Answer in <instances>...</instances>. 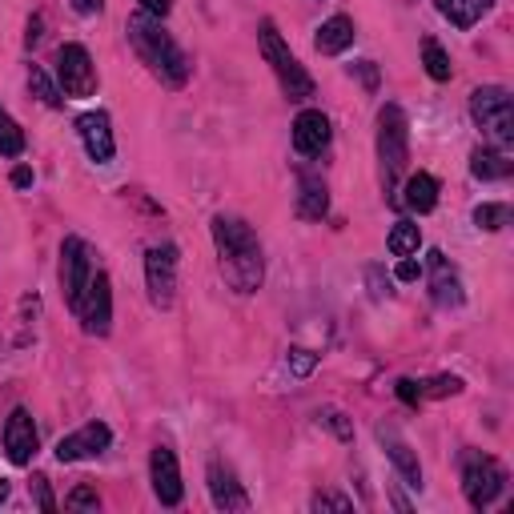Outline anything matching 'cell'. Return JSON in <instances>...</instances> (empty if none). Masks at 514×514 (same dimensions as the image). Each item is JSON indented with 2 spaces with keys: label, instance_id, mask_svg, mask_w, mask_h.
Returning <instances> with one entry per match:
<instances>
[{
  "label": "cell",
  "instance_id": "obj_1",
  "mask_svg": "<svg viewBox=\"0 0 514 514\" xmlns=\"http://www.w3.org/2000/svg\"><path fill=\"white\" fill-rule=\"evenodd\" d=\"M213 245H217V262L221 274L229 282V290L237 294H257L266 282V257L257 245V233L241 221V217H213Z\"/></svg>",
  "mask_w": 514,
  "mask_h": 514
},
{
  "label": "cell",
  "instance_id": "obj_2",
  "mask_svg": "<svg viewBox=\"0 0 514 514\" xmlns=\"http://www.w3.org/2000/svg\"><path fill=\"white\" fill-rule=\"evenodd\" d=\"M125 33H129L133 53L149 65V73H153L161 85L181 89V85L189 81V57H185V53H181V45L161 29V21H157V17L137 13V17H129Z\"/></svg>",
  "mask_w": 514,
  "mask_h": 514
},
{
  "label": "cell",
  "instance_id": "obj_3",
  "mask_svg": "<svg viewBox=\"0 0 514 514\" xmlns=\"http://www.w3.org/2000/svg\"><path fill=\"white\" fill-rule=\"evenodd\" d=\"M410 161V121L398 105H382L378 113V173H382V189L394 197L398 177L406 173Z\"/></svg>",
  "mask_w": 514,
  "mask_h": 514
},
{
  "label": "cell",
  "instance_id": "obj_4",
  "mask_svg": "<svg viewBox=\"0 0 514 514\" xmlns=\"http://www.w3.org/2000/svg\"><path fill=\"white\" fill-rule=\"evenodd\" d=\"M257 41H262V57H266V65L274 69L282 93H286L290 101H310V97H314V77H310V73L302 69V61L290 53V45L282 41L278 25H274V21H262V25H257Z\"/></svg>",
  "mask_w": 514,
  "mask_h": 514
},
{
  "label": "cell",
  "instance_id": "obj_5",
  "mask_svg": "<svg viewBox=\"0 0 514 514\" xmlns=\"http://www.w3.org/2000/svg\"><path fill=\"white\" fill-rule=\"evenodd\" d=\"M470 117L474 125L506 153L514 145V101L502 85H482L470 93Z\"/></svg>",
  "mask_w": 514,
  "mask_h": 514
},
{
  "label": "cell",
  "instance_id": "obj_6",
  "mask_svg": "<svg viewBox=\"0 0 514 514\" xmlns=\"http://www.w3.org/2000/svg\"><path fill=\"white\" fill-rule=\"evenodd\" d=\"M462 490H466V502H470L474 510H486V506L506 490V470H502L494 458L470 450V454L462 458Z\"/></svg>",
  "mask_w": 514,
  "mask_h": 514
},
{
  "label": "cell",
  "instance_id": "obj_7",
  "mask_svg": "<svg viewBox=\"0 0 514 514\" xmlns=\"http://www.w3.org/2000/svg\"><path fill=\"white\" fill-rule=\"evenodd\" d=\"M145 286L153 310H169L177 298V245H153L145 253Z\"/></svg>",
  "mask_w": 514,
  "mask_h": 514
},
{
  "label": "cell",
  "instance_id": "obj_8",
  "mask_svg": "<svg viewBox=\"0 0 514 514\" xmlns=\"http://www.w3.org/2000/svg\"><path fill=\"white\" fill-rule=\"evenodd\" d=\"M93 278V262H89V245L81 237H65L61 245V294H65V306L77 314L81 298H85V286Z\"/></svg>",
  "mask_w": 514,
  "mask_h": 514
},
{
  "label": "cell",
  "instance_id": "obj_9",
  "mask_svg": "<svg viewBox=\"0 0 514 514\" xmlns=\"http://www.w3.org/2000/svg\"><path fill=\"white\" fill-rule=\"evenodd\" d=\"M57 77L65 97H93L97 93V65L85 45H61L57 53Z\"/></svg>",
  "mask_w": 514,
  "mask_h": 514
},
{
  "label": "cell",
  "instance_id": "obj_10",
  "mask_svg": "<svg viewBox=\"0 0 514 514\" xmlns=\"http://www.w3.org/2000/svg\"><path fill=\"white\" fill-rule=\"evenodd\" d=\"M77 318L85 322V334H93V338H105L109 334V326H113V282H109V274L97 270L89 278L85 298L77 306Z\"/></svg>",
  "mask_w": 514,
  "mask_h": 514
},
{
  "label": "cell",
  "instance_id": "obj_11",
  "mask_svg": "<svg viewBox=\"0 0 514 514\" xmlns=\"http://www.w3.org/2000/svg\"><path fill=\"white\" fill-rule=\"evenodd\" d=\"M149 478H153V494L161 506H177L185 486H181V466H177V454L169 446H153L149 454Z\"/></svg>",
  "mask_w": 514,
  "mask_h": 514
},
{
  "label": "cell",
  "instance_id": "obj_12",
  "mask_svg": "<svg viewBox=\"0 0 514 514\" xmlns=\"http://www.w3.org/2000/svg\"><path fill=\"white\" fill-rule=\"evenodd\" d=\"M113 442V430L105 422H89L81 430H73L69 438L57 442V462H81V458H97L105 454Z\"/></svg>",
  "mask_w": 514,
  "mask_h": 514
},
{
  "label": "cell",
  "instance_id": "obj_13",
  "mask_svg": "<svg viewBox=\"0 0 514 514\" xmlns=\"http://www.w3.org/2000/svg\"><path fill=\"white\" fill-rule=\"evenodd\" d=\"M5 450H9V462L13 466H29L33 454H37V422L25 406H17L5 422Z\"/></svg>",
  "mask_w": 514,
  "mask_h": 514
},
{
  "label": "cell",
  "instance_id": "obj_14",
  "mask_svg": "<svg viewBox=\"0 0 514 514\" xmlns=\"http://www.w3.org/2000/svg\"><path fill=\"white\" fill-rule=\"evenodd\" d=\"M77 133L85 141V153L97 161V165H109L113 153H117V141H113V125H109V113H81L77 117Z\"/></svg>",
  "mask_w": 514,
  "mask_h": 514
},
{
  "label": "cell",
  "instance_id": "obj_15",
  "mask_svg": "<svg viewBox=\"0 0 514 514\" xmlns=\"http://www.w3.org/2000/svg\"><path fill=\"white\" fill-rule=\"evenodd\" d=\"M330 145V117L322 109H302L294 121V149L302 157H318Z\"/></svg>",
  "mask_w": 514,
  "mask_h": 514
},
{
  "label": "cell",
  "instance_id": "obj_16",
  "mask_svg": "<svg viewBox=\"0 0 514 514\" xmlns=\"http://www.w3.org/2000/svg\"><path fill=\"white\" fill-rule=\"evenodd\" d=\"M205 478H209V498L217 510H249V494L241 490L237 474L225 462H209Z\"/></svg>",
  "mask_w": 514,
  "mask_h": 514
},
{
  "label": "cell",
  "instance_id": "obj_17",
  "mask_svg": "<svg viewBox=\"0 0 514 514\" xmlns=\"http://www.w3.org/2000/svg\"><path fill=\"white\" fill-rule=\"evenodd\" d=\"M378 442H382V450L390 454V462H394V470L402 474V482L418 490V486H422V466H418V454L410 450V442L398 438V430H390V426H378Z\"/></svg>",
  "mask_w": 514,
  "mask_h": 514
},
{
  "label": "cell",
  "instance_id": "obj_18",
  "mask_svg": "<svg viewBox=\"0 0 514 514\" xmlns=\"http://www.w3.org/2000/svg\"><path fill=\"white\" fill-rule=\"evenodd\" d=\"M330 213V189L318 173H302L298 177V217L306 221H322Z\"/></svg>",
  "mask_w": 514,
  "mask_h": 514
},
{
  "label": "cell",
  "instance_id": "obj_19",
  "mask_svg": "<svg viewBox=\"0 0 514 514\" xmlns=\"http://www.w3.org/2000/svg\"><path fill=\"white\" fill-rule=\"evenodd\" d=\"M430 270H434V302L442 306V310H450V306H462V282H458V274L450 270V262H446V253H430Z\"/></svg>",
  "mask_w": 514,
  "mask_h": 514
},
{
  "label": "cell",
  "instance_id": "obj_20",
  "mask_svg": "<svg viewBox=\"0 0 514 514\" xmlns=\"http://www.w3.org/2000/svg\"><path fill=\"white\" fill-rule=\"evenodd\" d=\"M434 9H438L454 29H474V25L494 9V0H434Z\"/></svg>",
  "mask_w": 514,
  "mask_h": 514
},
{
  "label": "cell",
  "instance_id": "obj_21",
  "mask_svg": "<svg viewBox=\"0 0 514 514\" xmlns=\"http://www.w3.org/2000/svg\"><path fill=\"white\" fill-rule=\"evenodd\" d=\"M354 45V21L350 17H330L322 29H318V37H314V49L322 53V57H338V53H346Z\"/></svg>",
  "mask_w": 514,
  "mask_h": 514
},
{
  "label": "cell",
  "instance_id": "obj_22",
  "mask_svg": "<svg viewBox=\"0 0 514 514\" xmlns=\"http://www.w3.org/2000/svg\"><path fill=\"white\" fill-rule=\"evenodd\" d=\"M398 201H402L410 213H430V209L438 205V181H434L430 173H414V177H406Z\"/></svg>",
  "mask_w": 514,
  "mask_h": 514
},
{
  "label": "cell",
  "instance_id": "obj_23",
  "mask_svg": "<svg viewBox=\"0 0 514 514\" xmlns=\"http://www.w3.org/2000/svg\"><path fill=\"white\" fill-rule=\"evenodd\" d=\"M510 157L502 153V149H474L470 153V173L478 177V181H502V177H510Z\"/></svg>",
  "mask_w": 514,
  "mask_h": 514
},
{
  "label": "cell",
  "instance_id": "obj_24",
  "mask_svg": "<svg viewBox=\"0 0 514 514\" xmlns=\"http://www.w3.org/2000/svg\"><path fill=\"white\" fill-rule=\"evenodd\" d=\"M390 253L394 257H414L418 253V245H422V229L414 225V221H394V229H390Z\"/></svg>",
  "mask_w": 514,
  "mask_h": 514
},
{
  "label": "cell",
  "instance_id": "obj_25",
  "mask_svg": "<svg viewBox=\"0 0 514 514\" xmlns=\"http://www.w3.org/2000/svg\"><path fill=\"white\" fill-rule=\"evenodd\" d=\"M422 65H426V73H430L434 81H450V73H454V69H450V53H446L434 37L422 41Z\"/></svg>",
  "mask_w": 514,
  "mask_h": 514
},
{
  "label": "cell",
  "instance_id": "obj_26",
  "mask_svg": "<svg viewBox=\"0 0 514 514\" xmlns=\"http://www.w3.org/2000/svg\"><path fill=\"white\" fill-rule=\"evenodd\" d=\"M21 153H25V133L5 109H0V157H21Z\"/></svg>",
  "mask_w": 514,
  "mask_h": 514
},
{
  "label": "cell",
  "instance_id": "obj_27",
  "mask_svg": "<svg viewBox=\"0 0 514 514\" xmlns=\"http://www.w3.org/2000/svg\"><path fill=\"white\" fill-rule=\"evenodd\" d=\"M510 221V205H498V201H486V205H478L474 209V225L478 229H486V233H494V229H502Z\"/></svg>",
  "mask_w": 514,
  "mask_h": 514
},
{
  "label": "cell",
  "instance_id": "obj_28",
  "mask_svg": "<svg viewBox=\"0 0 514 514\" xmlns=\"http://www.w3.org/2000/svg\"><path fill=\"white\" fill-rule=\"evenodd\" d=\"M29 85H33V93H37L49 109H61V89L45 77V69H37V65H33V69H29Z\"/></svg>",
  "mask_w": 514,
  "mask_h": 514
},
{
  "label": "cell",
  "instance_id": "obj_29",
  "mask_svg": "<svg viewBox=\"0 0 514 514\" xmlns=\"http://www.w3.org/2000/svg\"><path fill=\"white\" fill-rule=\"evenodd\" d=\"M454 394H462V378H454V374H438V378L422 382V398H454Z\"/></svg>",
  "mask_w": 514,
  "mask_h": 514
},
{
  "label": "cell",
  "instance_id": "obj_30",
  "mask_svg": "<svg viewBox=\"0 0 514 514\" xmlns=\"http://www.w3.org/2000/svg\"><path fill=\"white\" fill-rule=\"evenodd\" d=\"M318 422H322V426H330L342 442H354V422H350L342 410H334V406H330V410H322V414H318Z\"/></svg>",
  "mask_w": 514,
  "mask_h": 514
},
{
  "label": "cell",
  "instance_id": "obj_31",
  "mask_svg": "<svg viewBox=\"0 0 514 514\" xmlns=\"http://www.w3.org/2000/svg\"><path fill=\"white\" fill-rule=\"evenodd\" d=\"M290 370H294V378H310V374L318 370V354L294 346V350H290Z\"/></svg>",
  "mask_w": 514,
  "mask_h": 514
},
{
  "label": "cell",
  "instance_id": "obj_32",
  "mask_svg": "<svg viewBox=\"0 0 514 514\" xmlns=\"http://www.w3.org/2000/svg\"><path fill=\"white\" fill-rule=\"evenodd\" d=\"M366 282H370V298H374V302H382V298L394 294V290H390V278L382 274V266H366Z\"/></svg>",
  "mask_w": 514,
  "mask_h": 514
},
{
  "label": "cell",
  "instance_id": "obj_33",
  "mask_svg": "<svg viewBox=\"0 0 514 514\" xmlns=\"http://www.w3.org/2000/svg\"><path fill=\"white\" fill-rule=\"evenodd\" d=\"M29 490H33V498H37V506H41L45 514H53V510H57V498H53V490H49V478H45V474H37V478L29 482Z\"/></svg>",
  "mask_w": 514,
  "mask_h": 514
},
{
  "label": "cell",
  "instance_id": "obj_34",
  "mask_svg": "<svg viewBox=\"0 0 514 514\" xmlns=\"http://www.w3.org/2000/svg\"><path fill=\"white\" fill-rule=\"evenodd\" d=\"M65 506H69V510H97V506H101V498H97V490H93V486H77V490L65 498Z\"/></svg>",
  "mask_w": 514,
  "mask_h": 514
},
{
  "label": "cell",
  "instance_id": "obj_35",
  "mask_svg": "<svg viewBox=\"0 0 514 514\" xmlns=\"http://www.w3.org/2000/svg\"><path fill=\"white\" fill-rule=\"evenodd\" d=\"M310 506H314V510H342V514H346V510H354V502H350L346 494H314V502H310Z\"/></svg>",
  "mask_w": 514,
  "mask_h": 514
},
{
  "label": "cell",
  "instance_id": "obj_36",
  "mask_svg": "<svg viewBox=\"0 0 514 514\" xmlns=\"http://www.w3.org/2000/svg\"><path fill=\"white\" fill-rule=\"evenodd\" d=\"M394 394H398L402 402H410V406H418V402H422V382H414V378H398V386H394Z\"/></svg>",
  "mask_w": 514,
  "mask_h": 514
},
{
  "label": "cell",
  "instance_id": "obj_37",
  "mask_svg": "<svg viewBox=\"0 0 514 514\" xmlns=\"http://www.w3.org/2000/svg\"><path fill=\"white\" fill-rule=\"evenodd\" d=\"M394 278H398V282H418V278H422V262H414V257H398Z\"/></svg>",
  "mask_w": 514,
  "mask_h": 514
},
{
  "label": "cell",
  "instance_id": "obj_38",
  "mask_svg": "<svg viewBox=\"0 0 514 514\" xmlns=\"http://www.w3.org/2000/svg\"><path fill=\"white\" fill-rule=\"evenodd\" d=\"M169 9H173V0H141V13H149V17H169Z\"/></svg>",
  "mask_w": 514,
  "mask_h": 514
},
{
  "label": "cell",
  "instance_id": "obj_39",
  "mask_svg": "<svg viewBox=\"0 0 514 514\" xmlns=\"http://www.w3.org/2000/svg\"><path fill=\"white\" fill-rule=\"evenodd\" d=\"M354 69L362 73V81H366V89H378V73H374V61H358Z\"/></svg>",
  "mask_w": 514,
  "mask_h": 514
},
{
  "label": "cell",
  "instance_id": "obj_40",
  "mask_svg": "<svg viewBox=\"0 0 514 514\" xmlns=\"http://www.w3.org/2000/svg\"><path fill=\"white\" fill-rule=\"evenodd\" d=\"M13 185H17V189H29V185H33V169H29V165H17V169H13Z\"/></svg>",
  "mask_w": 514,
  "mask_h": 514
},
{
  "label": "cell",
  "instance_id": "obj_41",
  "mask_svg": "<svg viewBox=\"0 0 514 514\" xmlns=\"http://www.w3.org/2000/svg\"><path fill=\"white\" fill-rule=\"evenodd\" d=\"M73 5H77V13L93 17V13H101V5H105V0H73Z\"/></svg>",
  "mask_w": 514,
  "mask_h": 514
},
{
  "label": "cell",
  "instance_id": "obj_42",
  "mask_svg": "<svg viewBox=\"0 0 514 514\" xmlns=\"http://www.w3.org/2000/svg\"><path fill=\"white\" fill-rule=\"evenodd\" d=\"M0 502H9V482L0 478Z\"/></svg>",
  "mask_w": 514,
  "mask_h": 514
}]
</instances>
